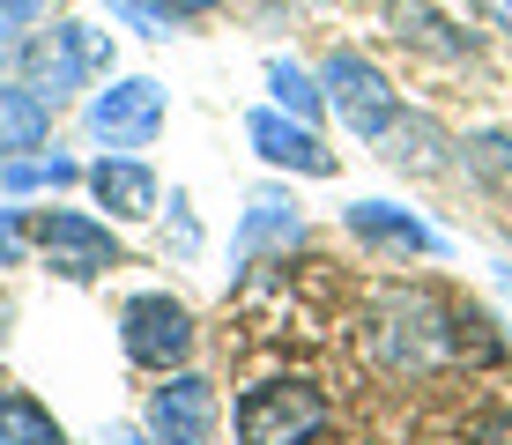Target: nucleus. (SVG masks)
Here are the masks:
<instances>
[{
  "mask_svg": "<svg viewBox=\"0 0 512 445\" xmlns=\"http://www.w3.org/2000/svg\"><path fill=\"white\" fill-rule=\"evenodd\" d=\"M327 431V394L312 379H260L238 394V445H312Z\"/></svg>",
  "mask_w": 512,
  "mask_h": 445,
  "instance_id": "f257e3e1",
  "label": "nucleus"
},
{
  "mask_svg": "<svg viewBox=\"0 0 512 445\" xmlns=\"http://www.w3.org/2000/svg\"><path fill=\"white\" fill-rule=\"evenodd\" d=\"M119 342H127V356H134L141 371H179L186 356H193V312L171 305V297H134Z\"/></svg>",
  "mask_w": 512,
  "mask_h": 445,
  "instance_id": "f03ea898",
  "label": "nucleus"
},
{
  "mask_svg": "<svg viewBox=\"0 0 512 445\" xmlns=\"http://www.w3.org/2000/svg\"><path fill=\"white\" fill-rule=\"evenodd\" d=\"M38 245H45V260L60 267V275H75V282L119 267V238L97 230L90 216H38Z\"/></svg>",
  "mask_w": 512,
  "mask_h": 445,
  "instance_id": "7ed1b4c3",
  "label": "nucleus"
},
{
  "mask_svg": "<svg viewBox=\"0 0 512 445\" xmlns=\"http://www.w3.org/2000/svg\"><path fill=\"white\" fill-rule=\"evenodd\" d=\"M327 97H334V112H342L357 134H386L401 119V97L364 60H349V52H342V60H327Z\"/></svg>",
  "mask_w": 512,
  "mask_h": 445,
  "instance_id": "20e7f679",
  "label": "nucleus"
},
{
  "mask_svg": "<svg viewBox=\"0 0 512 445\" xmlns=\"http://www.w3.org/2000/svg\"><path fill=\"white\" fill-rule=\"evenodd\" d=\"M149 431L164 438V445H208V431H216V394H208V379L179 371L171 386H156V401H149Z\"/></svg>",
  "mask_w": 512,
  "mask_h": 445,
  "instance_id": "39448f33",
  "label": "nucleus"
},
{
  "mask_svg": "<svg viewBox=\"0 0 512 445\" xmlns=\"http://www.w3.org/2000/svg\"><path fill=\"white\" fill-rule=\"evenodd\" d=\"M45 104L30 97V89H15V82H0V156H23V149H38L45 141Z\"/></svg>",
  "mask_w": 512,
  "mask_h": 445,
  "instance_id": "423d86ee",
  "label": "nucleus"
},
{
  "mask_svg": "<svg viewBox=\"0 0 512 445\" xmlns=\"http://www.w3.org/2000/svg\"><path fill=\"white\" fill-rule=\"evenodd\" d=\"M0 445H67V431L38 394H0Z\"/></svg>",
  "mask_w": 512,
  "mask_h": 445,
  "instance_id": "0eeeda50",
  "label": "nucleus"
},
{
  "mask_svg": "<svg viewBox=\"0 0 512 445\" xmlns=\"http://www.w3.org/2000/svg\"><path fill=\"white\" fill-rule=\"evenodd\" d=\"M97 201L112 216H156V178L141 164H97Z\"/></svg>",
  "mask_w": 512,
  "mask_h": 445,
  "instance_id": "6e6552de",
  "label": "nucleus"
},
{
  "mask_svg": "<svg viewBox=\"0 0 512 445\" xmlns=\"http://www.w3.org/2000/svg\"><path fill=\"white\" fill-rule=\"evenodd\" d=\"M260 141H268V156H297V164H305V171H327V156L312 149L305 134H282V127H260Z\"/></svg>",
  "mask_w": 512,
  "mask_h": 445,
  "instance_id": "1a4fd4ad",
  "label": "nucleus"
},
{
  "mask_svg": "<svg viewBox=\"0 0 512 445\" xmlns=\"http://www.w3.org/2000/svg\"><path fill=\"white\" fill-rule=\"evenodd\" d=\"M468 445H512V408H498V416H483L475 423V438Z\"/></svg>",
  "mask_w": 512,
  "mask_h": 445,
  "instance_id": "9d476101",
  "label": "nucleus"
},
{
  "mask_svg": "<svg viewBox=\"0 0 512 445\" xmlns=\"http://www.w3.org/2000/svg\"><path fill=\"white\" fill-rule=\"evenodd\" d=\"M171 8H208V0H171Z\"/></svg>",
  "mask_w": 512,
  "mask_h": 445,
  "instance_id": "9b49d317",
  "label": "nucleus"
}]
</instances>
